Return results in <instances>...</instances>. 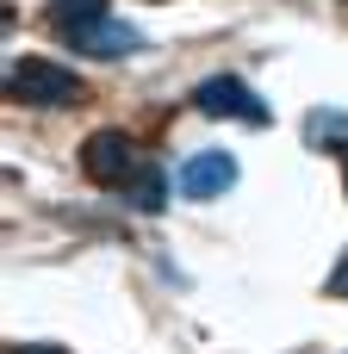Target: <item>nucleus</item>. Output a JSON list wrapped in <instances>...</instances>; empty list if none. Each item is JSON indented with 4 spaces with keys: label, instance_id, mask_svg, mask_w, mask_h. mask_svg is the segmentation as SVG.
Here are the masks:
<instances>
[{
    "label": "nucleus",
    "instance_id": "f257e3e1",
    "mask_svg": "<svg viewBox=\"0 0 348 354\" xmlns=\"http://www.w3.org/2000/svg\"><path fill=\"white\" fill-rule=\"evenodd\" d=\"M6 100H19V106H75L81 100V75L50 62V56H19L6 68Z\"/></svg>",
    "mask_w": 348,
    "mask_h": 354
},
{
    "label": "nucleus",
    "instance_id": "f03ea898",
    "mask_svg": "<svg viewBox=\"0 0 348 354\" xmlns=\"http://www.w3.org/2000/svg\"><path fill=\"white\" fill-rule=\"evenodd\" d=\"M193 106H199L205 118H237V124H255V131H268V124H274L268 100H262L243 75H205V81L193 87Z\"/></svg>",
    "mask_w": 348,
    "mask_h": 354
},
{
    "label": "nucleus",
    "instance_id": "7ed1b4c3",
    "mask_svg": "<svg viewBox=\"0 0 348 354\" xmlns=\"http://www.w3.org/2000/svg\"><path fill=\"white\" fill-rule=\"evenodd\" d=\"M143 168V156H137V143L125 137V131H93L87 143H81V174L93 180V187H131V174Z\"/></svg>",
    "mask_w": 348,
    "mask_h": 354
},
{
    "label": "nucleus",
    "instance_id": "20e7f679",
    "mask_svg": "<svg viewBox=\"0 0 348 354\" xmlns=\"http://www.w3.org/2000/svg\"><path fill=\"white\" fill-rule=\"evenodd\" d=\"M237 187V156L230 149H199L181 162V199H224Z\"/></svg>",
    "mask_w": 348,
    "mask_h": 354
},
{
    "label": "nucleus",
    "instance_id": "39448f33",
    "mask_svg": "<svg viewBox=\"0 0 348 354\" xmlns=\"http://www.w3.org/2000/svg\"><path fill=\"white\" fill-rule=\"evenodd\" d=\"M68 50L100 56V62H118V56H137V50H143V31L125 25V19H100V25H87V31H75Z\"/></svg>",
    "mask_w": 348,
    "mask_h": 354
},
{
    "label": "nucleus",
    "instance_id": "423d86ee",
    "mask_svg": "<svg viewBox=\"0 0 348 354\" xmlns=\"http://www.w3.org/2000/svg\"><path fill=\"white\" fill-rule=\"evenodd\" d=\"M100 19H112V0H50V25L62 37H75V31L100 25Z\"/></svg>",
    "mask_w": 348,
    "mask_h": 354
},
{
    "label": "nucleus",
    "instance_id": "0eeeda50",
    "mask_svg": "<svg viewBox=\"0 0 348 354\" xmlns=\"http://www.w3.org/2000/svg\"><path fill=\"white\" fill-rule=\"evenodd\" d=\"M162 193H168V180H162V168H137V174H131V187H125V199H131L137 212H162V205H168Z\"/></svg>",
    "mask_w": 348,
    "mask_h": 354
},
{
    "label": "nucleus",
    "instance_id": "6e6552de",
    "mask_svg": "<svg viewBox=\"0 0 348 354\" xmlns=\"http://www.w3.org/2000/svg\"><path fill=\"white\" fill-rule=\"evenodd\" d=\"M305 143H348V112H311Z\"/></svg>",
    "mask_w": 348,
    "mask_h": 354
},
{
    "label": "nucleus",
    "instance_id": "1a4fd4ad",
    "mask_svg": "<svg viewBox=\"0 0 348 354\" xmlns=\"http://www.w3.org/2000/svg\"><path fill=\"white\" fill-rule=\"evenodd\" d=\"M19 354H62V348H44V342H25Z\"/></svg>",
    "mask_w": 348,
    "mask_h": 354
},
{
    "label": "nucleus",
    "instance_id": "9d476101",
    "mask_svg": "<svg viewBox=\"0 0 348 354\" xmlns=\"http://www.w3.org/2000/svg\"><path fill=\"white\" fill-rule=\"evenodd\" d=\"M336 156H342V174H348V143H336Z\"/></svg>",
    "mask_w": 348,
    "mask_h": 354
}]
</instances>
